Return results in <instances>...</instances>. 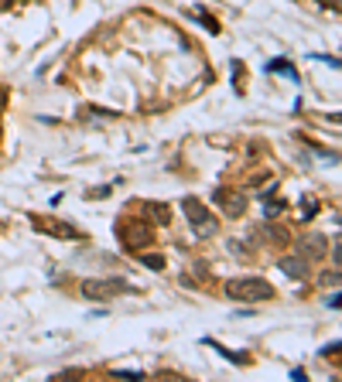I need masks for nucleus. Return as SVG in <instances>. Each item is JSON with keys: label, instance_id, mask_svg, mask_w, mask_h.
Returning <instances> with one entry per match:
<instances>
[{"label": "nucleus", "instance_id": "7ed1b4c3", "mask_svg": "<svg viewBox=\"0 0 342 382\" xmlns=\"http://www.w3.org/2000/svg\"><path fill=\"white\" fill-rule=\"evenodd\" d=\"M117 290H131V287L120 280H82V297L89 301H110Z\"/></svg>", "mask_w": 342, "mask_h": 382}, {"label": "nucleus", "instance_id": "20e7f679", "mask_svg": "<svg viewBox=\"0 0 342 382\" xmlns=\"http://www.w3.org/2000/svg\"><path fill=\"white\" fill-rule=\"evenodd\" d=\"M212 198L223 205V212H226L230 219H239V215L246 212V195H243V191H223V188H216Z\"/></svg>", "mask_w": 342, "mask_h": 382}, {"label": "nucleus", "instance_id": "4468645a", "mask_svg": "<svg viewBox=\"0 0 342 382\" xmlns=\"http://www.w3.org/2000/svg\"><path fill=\"white\" fill-rule=\"evenodd\" d=\"M281 208H284V205H281V202L267 205V219H274V215H277V212H281Z\"/></svg>", "mask_w": 342, "mask_h": 382}, {"label": "nucleus", "instance_id": "1a4fd4ad", "mask_svg": "<svg viewBox=\"0 0 342 382\" xmlns=\"http://www.w3.org/2000/svg\"><path fill=\"white\" fill-rule=\"evenodd\" d=\"M209 345H212V348H216V352H219L223 358H230L233 365H246V355H237L233 348H223V345H216V341H209Z\"/></svg>", "mask_w": 342, "mask_h": 382}, {"label": "nucleus", "instance_id": "9b49d317", "mask_svg": "<svg viewBox=\"0 0 342 382\" xmlns=\"http://www.w3.org/2000/svg\"><path fill=\"white\" fill-rule=\"evenodd\" d=\"M140 263H144V266H151V270H164V256L144 253V256H140Z\"/></svg>", "mask_w": 342, "mask_h": 382}, {"label": "nucleus", "instance_id": "6e6552de", "mask_svg": "<svg viewBox=\"0 0 342 382\" xmlns=\"http://www.w3.org/2000/svg\"><path fill=\"white\" fill-rule=\"evenodd\" d=\"M144 212H147V219H151L154 226H168V222H171V208L161 205V202H147L144 205Z\"/></svg>", "mask_w": 342, "mask_h": 382}, {"label": "nucleus", "instance_id": "f257e3e1", "mask_svg": "<svg viewBox=\"0 0 342 382\" xmlns=\"http://www.w3.org/2000/svg\"><path fill=\"white\" fill-rule=\"evenodd\" d=\"M226 297L261 304V301H270V297H277V294H274V287H270L267 280H261V277H239V280L226 283Z\"/></svg>", "mask_w": 342, "mask_h": 382}, {"label": "nucleus", "instance_id": "9d476101", "mask_svg": "<svg viewBox=\"0 0 342 382\" xmlns=\"http://www.w3.org/2000/svg\"><path fill=\"white\" fill-rule=\"evenodd\" d=\"M267 72H281V76L294 79V69H291V62H284V58H277V62H267Z\"/></svg>", "mask_w": 342, "mask_h": 382}, {"label": "nucleus", "instance_id": "f03ea898", "mask_svg": "<svg viewBox=\"0 0 342 382\" xmlns=\"http://www.w3.org/2000/svg\"><path fill=\"white\" fill-rule=\"evenodd\" d=\"M185 215H188V222H192V232H195V239H209L219 232V219L206 212V205L199 202V198H185L182 202Z\"/></svg>", "mask_w": 342, "mask_h": 382}, {"label": "nucleus", "instance_id": "f8f14e48", "mask_svg": "<svg viewBox=\"0 0 342 382\" xmlns=\"http://www.w3.org/2000/svg\"><path fill=\"white\" fill-rule=\"evenodd\" d=\"M315 212H318V202H315V198H305V215H301V219L308 222V219H312Z\"/></svg>", "mask_w": 342, "mask_h": 382}, {"label": "nucleus", "instance_id": "39448f33", "mask_svg": "<svg viewBox=\"0 0 342 382\" xmlns=\"http://www.w3.org/2000/svg\"><path fill=\"white\" fill-rule=\"evenodd\" d=\"M325 250H329L325 236H305V239H298V256L301 259H322Z\"/></svg>", "mask_w": 342, "mask_h": 382}, {"label": "nucleus", "instance_id": "0eeeda50", "mask_svg": "<svg viewBox=\"0 0 342 382\" xmlns=\"http://www.w3.org/2000/svg\"><path fill=\"white\" fill-rule=\"evenodd\" d=\"M120 236H124V243H127V250H131L133 243H137V246H144V243H151V229H147V226H131V229H127V226H120Z\"/></svg>", "mask_w": 342, "mask_h": 382}, {"label": "nucleus", "instance_id": "ddd939ff", "mask_svg": "<svg viewBox=\"0 0 342 382\" xmlns=\"http://www.w3.org/2000/svg\"><path fill=\"white\" fill-rule=\"evenodd\" d=\"M113 379H144L140 372H113Z\"/></svg>", "mask_w": 342, "mask_h": 382}, {"label": "nucleus", "instance_id": "423d86ee", "mask_svg": "<svg viewBox=\"0 0 342 382\" xmlns=\"http://www.w3.org/2000/svg\"><path fill=\"white\" fill-rule=\"evenodd\" d=\"M277 270L291 277V280H305V273H308V263L301 259V256H284L281 263H277Z\"/></svg>", "mask_w": 342, "mask_h": 382}]
</instances>
